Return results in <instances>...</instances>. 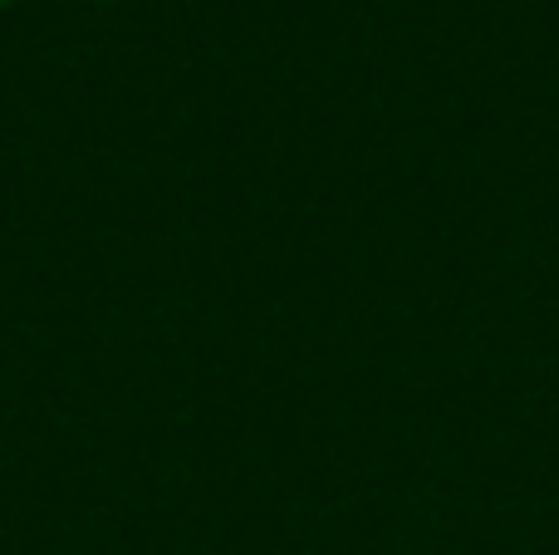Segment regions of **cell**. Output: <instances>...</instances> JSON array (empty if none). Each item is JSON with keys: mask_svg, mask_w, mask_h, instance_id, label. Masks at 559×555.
Returning <instances> with one entry per match:
<instances>
[{"mask_svg": "<svg viewBox=\"0 0 559 555\" xmlns=\"http://www.w3.org/2000/svg\"><path fill=\"white\" fill-rule=\"evenodd\" d=\"M0 5H5V0H0Z\"/></svg>", "mask_w": 559, "mask_h": 555, "instance_id": "cell-1", "label": "cell"}]
</instances>
